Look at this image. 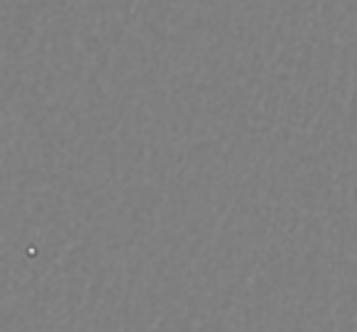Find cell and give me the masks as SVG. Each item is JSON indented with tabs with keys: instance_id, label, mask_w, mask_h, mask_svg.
Returning <instances> with one entry per match:
<instances>
[]
</instances>
